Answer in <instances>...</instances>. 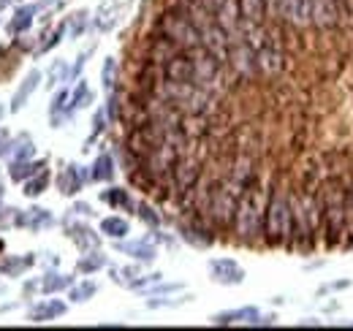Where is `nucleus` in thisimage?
<instances>
[{
    "instance_id": "obj_1",
    "label": "nucleus",
    "mask_w": 353,
    "mask_h": 331,
    "mask_svg": "<svg viewBox=\"0 0 353 331\" xmlns=\"http://www.w3.org/2000/svg\"><path fill=\"white\" fill-rule=\"evenodd\" d=\"M264 207H266V188L261 185V179H256L253 185H248L239 193L236 212H234V223H231V234L242 245H259V242H264Z\"/></svg>"
},
{
    "instance_id": "obj_2",
    "label": "nucleus",
    "mask_w": 353,
    "mask_h": 331,
    "mask_svg": "<svg viewBox=\"0 0 353 331\" xmlns=\"http://www.w3.org/2000/svg\"><path fill=\"white\" fill-rule=\"evenodd\" d=\"M321 196H323L321 239H323V248L334 250L348 242V209H345L348 185L340 177H332L326 182V188L321 190Z\"/></svg>"
},
{
    "instance_id": "obj_3",
    "label": "nucleus",
    "mask_w": 353,
    "mask_h": 331,
    "mask_svg": "<svg viewBox=\"0 0 353 331\" xmlns=\"http://www.w3.org/2000/svg\"><path fill=\"white\" fill-rule=\"evenodd\" d=\"M291 231H294L291 190L283 185H269L264 207V245L266 248H288Z\"/></svg>"
},
{
    "instance_id": "obj_4",
    "label": "nucleus",
    "mask_w": 353,
    "mask_h": 331,
    "mask_svg": "<svg viewBox=\"0 0 353 331\" xmlns=\"http://www.w3.org/2000/svg\"><path fill=\"white\" fill-rule=\"evenodd\" d=\"M155 30L163 33L166 39H172V41H174L179 49H185V52H193V49L201 46V33H199V28L190 22V17H188L176 3H169V6L163 8V14L158 17Z\"/></svg>"
},
{
    "instance_id": "obj_5",
    "label": "nucleus",
    "mask_w": 353,
    "mask_h": 331,
    "mask_svg": "<svg viewBox=\"0 0 353 331\" xmlns=\"http://www.w3.org/2000/svg\"><path fill=\"white\" fill-rule=\"evenodd\" d=\"M236 201H239V193L236 188L223 177L215 179V188H212V196H210V204H207V220L218 228V231H231V223H234V212H236Z\"/></svg>"
},
{
    "instance_id": "obj_6",
    "label": "nucleus",
    "mask_w": 353,
    "mask_h": 331,
    "mask_svg": "<svg viewBox=\"0 0 353 331\" xmlns=\"http://www.w3.org/2000/svg\"><path fill=\"white\" fill-rule=\"evenodd\" d=\"M179 237L193 248H212L218 242V228L207 220V214L188 212V217L179 223Z\"/></svg>"
},
{
    "instance_id": "obj_7",
    "label": "nucleus",
    "mask_w": 353,
    "mask_h": 331,
    "mask_svg": "<svg viewBox=\"0 0 353 331\" xmlns=\"http://www.w3.org/2000/svg\"><path fill=\"white\" fill-rule=\"evenodd\" d=\"M310 19L321 30H334L343 25V8L337 0H310Z\"/></svg>"
},
{
    "instance_id": "obj_8",
    "label": "nucleus",
    "mask_w": 353,
    "mask_h": 331,
    "mask_svg": "<svg viewBox=\"0 0 353 331\" xmlns=\"http://www.w3.org/2000/svg\"><path fill=\"white\" fill-rule=\"evenodd\" d=\"M210 280L218 285H242L245 283V269L234 258H212L207 263Z\"/></svg>"
},
{
    "instance_id": "obj_9",
    "label": "nucleus",
    "mask_w": 353,
    "mask_h": 331,
    "mask_svg": "<svg viewBox=\"0 0 353 331\" xmlns=\"http://www.w3.org/2000/svg\"><path fill=\"white\" fill-rule=\"evenodd\" d=\"M163 77L169 79V82H182V84H193L196 79V68H193V57H190V52H179L174 54L172 60H166L163 63Z\"/></svg>"
},
{
    "instance_id": "obj_10",
    "label": "nucleus",
    "mask_w": 353,
    "mask_h": 331,
    "mask_svg": "<svg viewBox=\"0 0 353 331\" xmlns=\"http://www.w3.org/2000/svg\"><path fill=\"white\" fill-rule=\"evenodd\" d=\"M85 182H88V174H85L82 166H77V163H68L57 174V190H60L63 196H77V193H82Z\"/></svg>"
},
{
    "instance_id": "obj_11",
    "label": "nucleus",
    "mask_w": 353,
    "mask_h": 331,
    "mask_svg": "<svg viewBox=\"0 0 353 331\" xmlns=\"http://www.w3.org/2000/svg\"><path fill=\"white\" fill-rule=\"evenodd\" d=\"M14 225L28 228V231H44V228H52V225H54V217H52L49 209L33 207V209H28V212H17Z\"/></svg>"
},
{
    "instance_id": "obj_12",
    "label": "nucleus",
    "mask_w": 353,
    "mask_h": 331,
    "mask_svg": "<svg viewBox=\"0 0 353 331\" xmlns=\"http://www.w3.org/2000/svg\"><path fill=\"white\" fill-rule=\"evenodd\" d=\"M117 250L125 252V255H131L133 261H139V263H152L158 258V248L147 237L144 239H136V242H120L117 239Z\"/></svg>"
},
{
    "instance_id": "obj_13",
    "label": "nucleus",
    "mask_w": 353,
    "mask_h": 331,
    "mask_svg": "<svg viewBox=\"0 0 353 331\" xmlns=\"http://www.w3.org/2000/svg\"><path fill=\"white\" fill-rule=\"evenodd\" d=\"M261 318V312L256 307H242V310H228V312H218L212 318L215 326H234V323H245V326H256V321Z\"/></svg>"
},
{
    "instance_id": "obj_14",
    "label": "nucleus",
    "mask_w": 353,
    "mask_h": 331,
    "mask_svg": "<svg viewBox=\"0 0 353 331\" xmlns=\"http://www.w3.org/2000/svg\"><path fill=\"white\" fill-rule=\"evenodd\" d=\"M68 239L82 250V252L101 248V237H98L90 225H85V223H74V225H68Z\"/></svg>"
},
{
    "instance_id": "obj_15",
    "label": "nucleus",
    "mask_w": 353,
    "mask_h": 331,
    "mask_svg": "<svg viewBox=\"0 0 353 331\" xmlns=\"http://www.w3.org/2000/svg\"><path fill=\"white\" fill-rule=\"evenodd\" d=\"M242 22L248 25H264L269 19V0H236Z\"/></svg>"
},
{
    "instance_id": "obj_16",
    "label": "nucleus",
    "mask_w": 353,
    "mask_h": 331,
    "mask_svg": "<svg viewBox=\"0 0 353 331\" xmlns=\"http://www.w3.org/2000/svg\"><path fill=\"white\" fill-rule=\"evenodd\" d=\"M65 312H68V304H65V301L52 299V301H41L39 307H33V310H30V321H33V323H46V321L63 318Z\"/></svg>"
},
{
    "instance_id": "obj_17",
    "label": "nucleus",
    "mask_w": 353,
    "mask_h": 331,
    "mask_svg": "<svg viewBox=\"0 0 353 331\" xmlns=\"http://www.w3.org/2000/svg\"><path fill=\"white\" fill-rule=\"evenodd\" d=\"M101 201L109 204L112 209H117V212H133L136 214V201H133L131 193L125 188H109V190H103L101 193Z\"/></svg>"
},
{
    "instance_id": "obj_18",
    "label": "nucleus",
    "mask_w": 353,
    "mask_h": 331,
    "mask_svg": "<svg viewBox=\"0 0 353 331\" xmlns=\"http://www.w3.org/2000/svg\"><path fill=\"white\" fill-rule=\"evenodd\" d=\"M114 174H117V163H114V158L109 152H101L95 158V163L90 166V179L92 182H112Z\"/></svg>"
},
{
    "instance_id": "obj_19",
    "label": "nucleus",
    "mask_w": 353,
    "mask_h": 331,
    "mask_svg": "<svg viewBox=\"0 0 353 331\" xmlns=\"http://www.w3.org/2000/svg\"><path fill=\"white\" fill-rule=\"evenodd\" d=\"M101 234L109 237V239H114V242L117 239H125L131 234V223L125 217H120V214H109V217L101 220Z\"/></svg>"
},
{
    "instance_id": "obj_20",
    "label": "nucleus",
    "mask_w": 353,
    "mask_h": 331,
    "mask_svg": "<svg viewBox=\"0 0 353 331\" xmlns=\"http://www.w3.org/2000/svg\"><path fill=\"white\" fill-rule=\"evenodd\" d=\"M39 82H41V74H39V71H30V77L22 82V87L17 90V95H14V101H11V112H22V109H25L28 98L39 90Z\"/></svg>"
},
{
    "instance_id": "obj_21",
    "label": "nucleus",
    "mask_w": 353,
    "mask_h": 331,
    "mask_svg": "<svg viewBox=\"0 0 353 331\" xmlns=\"http://www.w3.org/2000/svg\"><path fill=\"white\" fill-rule=\"evenodd\" d=\"M33 152H36V147H33V139L30 136H19L17 141H11L8 139V158L17 163V161H30L33 158Z\"/></svg>"
},
{
    "instance_id": "obj_22",
    "label": "nucleus",
    "mask_w": 353,
    "mask_h": 331,
    "mask_svg": "<svg viewBox=\"0 0 353 331\" xmlns=\"http://www.w3.org/2000/svg\"><path fill=\"white\" fill-rule=\"evenodd\" d=\"M88 103H92V92H90L88 82H79L77 84V90H74V95H68V101H65V112H68V117H74L79 109H85Z\"/></svg>"
},
{
    "instance_id": "obj_23",
    "label": "nucleus",
    "mask_w": 353,
    "mask_h": 331,
    "mask_svg": "<svg viewBox=\"0 0 353 331\" xmlns=\"http://www.w3.org/2000/svg\"><path fill=\"white\" fill-rule=\"evenodd\" d=\"M103 266H109V261H106V255H103L101 250H88V255H82V258L77 261V272H79V274H95V272L103 269Z\"/></svg>"
},
{
    "instance_id": "obj_24",
    "label": "nucleus",
    "mask_w": 353,
    "mask_h": 331,
    "mask_svg": "<svg viewBox=\"0 0 353 331\" xmlns=\"http://www.w3.org/2000/svg\"><path fill=\"white\" fill-rule=\"evenodd\" d=\"M36 11H39V6H22V8H17V14H14V19L8 22V33H22V30H28L30 25H33V17H36Z\"/></svg>"
},
{
    "instance_id": "obj_25",
    "label": "nucleus",
    "mask_w": 353,
    "mask_h": 331,
    "mask_svg": "<svg viewBox=\"0 0 353 331\" xmlns=\"http://www.w3.org/2000/svg\"><path fill=\"white\" fill-rule=\"evenodd\" d=\"M46 168V161H17V163L11 166V179L14 182H25V179H30L33 174H39V171H44Z\"/></svg>"
},
{
    "instance_id": "obj_26",
    "label": "nucleus",
    "mask_w": 353,
    "mask_h": 331,
    "mask_svg": "<svg viewBox=\"0 0 353 331\" xmlns=\"http://www.w3.org/2000/svg\"><path fill=\"white\" fill-rule=\"evenodd\" d=\"M36 263L33 255H25V258H3L0 261V274H8V277H19L25 269H30Z\"/></svg>"
},
{
    "instance_id": "obj_27",
    "label": "nucleus",
    "mask_w": 353,
    "mask_h": 331,
    "mask_svg": "<svg viewBox=\"0 0 353 331\" xmlns=\"http://www.w3.org/2000/svg\"><path fill=\"white\" fill-rule=\"evenodd\" d=\"M46 188H49V171L44 168V171L33 174L30 179H25V190H22V193H25L28 199H36V196H41V193H44Z\"/></svg>"
},
{
    "instance_id": "obj_28",
    "label": "nucleus",
    "mask_w": 353,
    "mask_h": 331,
    "mask_svg": "<svg viewBox=\"0 0 353 331\" xmlns=\"http://www.w3.org/2000/svg\"><path fill=\"white\" fill-rule=\"evenodd\" d=\"M74 285V277L68 274H57V272H49L44 280H41V290L44 293H57V290H65Z\"/></svg>"
},
{
    "instance_id": "obj_29",
    "label": "nucleus",
    "mask_w": 353,
    "mask_h": 331,
    "mask_svg": "<svg viewBox=\"0 0 353 331\" xmlns=\"http://www.w3.org/2000/svg\"><path fill=\"white\" fill-rule=\"evenodd\" d=\"M117 77H120V63L114 60V57H106V63H103V68H101V82L103 87L112 92V90H117Z\"/></svg>"
},
{
    "instance_id": "obj_30",
    "label": "nucleus",
    "mask_w": 353,
    "mask_h": 331,
    "mask_svg": "<svg viewBox=\"0 0 353 331\" xmlns=\"http://www.w3.org/2000/svg\"><path fill=\"white\" fill-rule=\"evenodd\" d=\"M95 293H98V283H92V280H85L82 285H77V283H74V285L68 288V299H71V301H77V304H82V301L92 299Z\"/></svg>"
},
{
    "instance_id": "obj_31",
    "label": "nucleus",
    "mask_w": 353,
    "mask_h": 331,
    "mask_svg": "<svg viewBox=\"0 0 353 331\" xmlns=\"http://www.w3.org/2000/svg\"><path fill=\"white\" fill-rule=\"evenodd\" d=\"M141 277V272H139V266H123V269H112V280L117 283V285H125V288H131L133 283Z\"/></svg>"
},
{
    "instance_id": "obj_32",
    "label": "nucleus",
    "mask_w": 353,
    "mask_h": 331,
    "mask_svg": "<svg viewBox=\"0 0 353 331\" xmlns=\"http://www.w3.org/2000/svg\"><path fill=\"white\" fill-rule=\"evenodd\" d=\"M106 117H109V123H117V120H123V95H120L117 90H112V92H109Z\"/></svg>"
},
{
    "instance_id": "obj_33",
    "label": "nucleus",
    "mask_w": 353,
    "mask_h": 331,
    "mask_svg": "<svg viewBox=\"0 0 353 331\" xmlns=\"http://www.w3.org/2000/svg\"><path fill=\"white\" fill-rule=\"evenodd\" d=\"M136 214H139V220H144L150 228H158V225L163 223V217L150 207V204H136Z\"/></svg>"
},
{
    "instance_id": "obj_34",
    "label": "nucleus",
    "mask_w": 353,
    "mask_h": 331,
    "mask_svg": "<svg viewBox=\"0 0 353 331\" xmlns=\"http://www.w3.org/2000/svg\"><path fill=\"white\" fill-rule=\"evenodd\" d=\"M85 28H88V11H79V14H74L68 22H65V30H71V36L77 39V36H82L85 33Z\"/></svg>"
},
{
    "instance_id": "obj_35",
    "label": "nucleus",
    "mask_w": 353,
    "mask_h": 331,
    "mask_svg": "<svg viewBox=\"0 0 353 331\" xmlns=\"http://www.w3.org/2000/svg\"><path fill=\"white\" fill-rule=\"evenodd\" d=\"M106 123H109V117H106V112L101 109V112H98V114L92 117V136H90V141H92V139H98V136L103 133V128H106Z\"/></svg>"
},
{
    "instance_id": "obj_36",
    "label": "nucleus",
    "mask_w": 353,
    "mask_h": 331,
    "mask_svg": "<svg viewBox=\"0 0 353 331\" xmlns=\"http://www.w3.org/2000/svg\"><path fill=\"white\" fill-rule=\"evenodd\" d=\"M345 209H348V242H353V185L348 188V196H345Z\"/></svg>"
},
{
    "instance_id": "obj_37",
    "label": "nucleus",
    "mask_w": 353,
    "mask_h": 331,
    "mask_svg": "<svg viewBox=\"0 0 353 331\" xmlns=\"http://www.w3.org/2000/svg\"><path fill=\"white\" fill-rule=\"evenodd\" d=\"M353 283L351 280H337V283H332V285H326V288H321L318 293H329V290H345V288H351Z\"/></svg>"
},
{
    "instance_id": "obj_38",
    "label": "nucleus",
    "mask_w": 353,
    "mask_h": 331,
    "mask_svg": "<svg viewBox=\"0 0 353 331\" xmlns=\"http://www.w3.org/2000/svg\"><path fill=\"white\" fill-rule=\"evenodd\" d=\"M71 214H82V217H90V214H95V212H92V207H90V204H74V207H71Z\"/></svg>"
},
{
    "instance_id": "obj_39",
    "label": "nucleus",
    "mask_w": 353,
    "mask_h": 331,
    "mask_svg": "<svg viewBox=\"0 0 353 331\" xmlns=\"http://www.w3.org/2000/svg\"><path fill=\"white\" fill-rule=\"evenodd\" d=\"M6 152H8V133L0 128V158H6Z\"/></svg>"
},
{
    "instance_id": "obj_40",
    "label": "nucleus",
    "mask_w": 353,
    "mask_h": 331,
    "mask_svg": "<svg viewBox=\"0 0 353 331\" xmlns=\"http://www.w3.org/2000/svg\"><path fill=\"white\" fill-rule=\"evenodd\" d=\"M0 3H14V0H0Z\"/></svg>"
},
{
    "instance_id": "obj_41",
    "label": "nucleus",
    "mask_w": 353,
    "mask_h": 331,
    "mask_svg": "<svg viewBox=\"0 0 353 331\" xmlns=\"http://www.w3.org/2000/svg\"><path fill=\"white\" fill-rule=\"evenodd\" d=\"M0 117H3V106H0Z\"/></svg>"
},
{
    "instance_id": "obj_42",
    "label": "nucleus",
    "mask_w": 353,
    "mask_h": 331,
    "mask_svg": "<svg viewBox=\"0 0 353 331\" xmlns=\"http://www.w3.org/2000/svg\"><path fill=\"white\" fill-rule=\"evenodd\" d=\"M0 250H3V239H0Z\"/></svg>"
}]
</instances>
